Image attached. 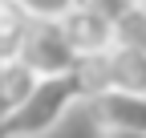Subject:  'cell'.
Returning <instances> with one entry per match:
<instances>
[{"label": "cell", "mask_w": 146, "mask_h": 138, "mask_svg": "<svg viewBox=\"0 0 146 138\" xmlns=\"http://www.w3.org/2000/svg\"><path fill=\"white\" fill-rule=\"evenodd\" d=\"M81 77H85V90L89 98L102 94V90H122V94H146V53L138 49H106L102 57H89L77 65Z\"/></svg>", "instance_id": "obj_2"}, {"label": "cell", "mask_w": 146, "mask_h": 138, "mask_svg": "<svg viewBox=\"0 0 146 138\" xmlns=\"http://www.w3.org/2000/svg\"><path fill=\"white\" fill-rule=\"evenodd\" d=\"M16 4H21V12L29 16L33 25H41V21L57 25L65 12H73V0H16Z\"/></svg>", "instance_id": "obj_9"}, {"label": "cell", "mask_w": 146, "mask_h": 138, "mask_svg": "<svg viewBox=\"0 0 146 138\" xmlns=\"http://www.w3.org/2000/svg\"><path fill=\"white\" fill-rule=\"evenodd\" d=\"M61 33L69 49L77 53V61H89V57H102L106 49H114V21H106V16L89 12V8H73L61 16Z\"/></svg>", "instance_id": "obj_5"}, {"label": "cell", "mask_w": 146, "mask_h": 138, "mask_svg": "<svg viewBox=\"0 0 146 138\" xmlns=\"http://www.w3.org/2000/svg\"><path fill=\"white\" fill-rule=\"evenodd\" d=\"M134 4H146V0H134Z\"/></svg>", "instance_id": "obj_12"}, {"label": "cell", "mask_w": 146, "mask_h": 138, "mask_svg": "<svg viewBox=\"0 0 146 138\" xmlns=\"http://www.w3.org/2000/svg\"><path fill=\"white\" fill-rule=\"evenodd\" d=\"M114 45L146 53V4H130L114 21Z\"/></svg>", "instance_id": "obj_8"}, {"label": "cell", "mask_w": 146, "mask_h": 138, "mask_svg": "<svg viewBox=\"0 0 146 138\" xmlns=\"http://www.w3.org/2000/svg\"><path fill=\"white\" fill-rule=\"evenodd\" d=\"M36 81H41V77H36L21 57H8L4 65H0V122L12 118L29 102V94L36 90Z\"/></svg>", "instance_id": "obj_6"}, {"label": "cell", "mask_w": 146, "mask_h": 138, "mask_svg": "<svg viewBox=\"0 0 146 138\" xmlns=\"http://www.w3.org/2000/svg\"><path fill=\"white\" fill-rule=\"evenodd\" d=\"M0 65H4V57H0Z\"/></svg>", "instance_id": "obj_13"}, {"label": "cell", "mask_w": 146, "mask_h": 138, "mask_svg": "<svg viewBox=\"0 0 146 138\" xmlns=\"http://www.w3.org/2000/svg\"><path fill=\"white\" fill-rule=\"evenodd\" d=\"M98 138H146L138 130H98Z\"/></svg>", "instance_id": "obj_11"}, {"label": "cell", "mask_w": 146, "mask_h": 138, "mask_svg": "<svg viewBox=\"0 0 146 138\" xmlns=\"http://www.w3.org/2000/svg\"><path fill=\"white\" fill-rule=\"evenodd\" d=\"M130 4H134V0H73V8H89V12L106 16V21H118Z\"/></svg>", "instance_id": "obj_10"}, {"label": "cell", "mask_w": 146, "mask_h": 138, "mask_svg": "<svg viewBox=\"0 0 146 138\" xmlns=\"http://www.w3.org/2000/svg\"><path fill=\"white\" fill-rule=\"evenodd\" d=\"M29 16L21 12V4L16 0H0V57H16L25 45V33H29Z\"/></svg>", "instance_id": "obj_7"}, {"label": "cell", "mask_w": 146, "mask_h": 138, "mask_svg": "<svg viewBox=\"0 0 146 138\" xmlns=\"http://www.w3.org/2000/svg\"><path fill=\"white\" fill-rule=\"evenodd\" d=\"M16 57H21L36 77H61V73H73V69L81 65L77 53L69 49L61 25H49V21L29 25L25 45H21V53H16Z\"/></svg>", "instance_id": "obj_3"}, {"label": "cell", "mask_w": 146, "mask_h": 138, "mask_svg": "<svg viewBox=\"0 0 146 138\" xmlns=\"http://www.w3.org/2000/svg\"><path fill=\"white\" fill-rule=\"evenodd\" d=\"M89 122L98 130H138L146 134V94H122V90H102L85 98Z\"/></svg>", "instance_id": "obj_4"}, {"label": "cell", "mask_w": 146, "mask_h": 138, "mask_svg": "<svg viewBox=\"0 0 146 138\" xmlns=\"http://www.w3.org/2000/svg\"><path fill=\"white\" fill-rule=\"evenodd\" d=\"M85 98H89V90H85L81 69L61 73V77H41L36 90L29 94V102L12 118L0 122V138H45V134L57 130L65 122V114L77 106V102H85Z\"/></svg>", "instance_id": "obj_1"}]
</instances>
